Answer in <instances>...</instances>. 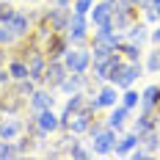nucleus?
Returning a JSON list of instances; mask_svg holds the SVG:
<instances>
[{
	"mask_svg": "<svg viewBox=\"0 0 160 160\" xmlns=\"http://www.w3.org/2000/svg\"><path fill=\"white\" fill-rule=\"evenodd\" d=\"M69 47H72V44H69L66 33H50L47 39H44V55H47L50 61H52V58H64V52Z\"/></svg>",
	"mask_w": 160,
	"mask_h": 160,
	"instance_id": "8",
	"label": "nucleus"
},
{
	"mask_svg": "<svg viewBox=\"0 0 160 160\" xmlns=\"http://www.w3.org/2000/svg\"><path fill=\"white\" fill-rule=\"evenodd\" d=\"M124 39H127V42H135V44H141V47H144L146 42H149V28H146V22H144V19H135L127 31H124Z\"/></svg>",
	"mask_w": 160,
	"mask_h": 160,
	"instance_id": "15",
	"label": "nucleus"
},
{
	"mask_svg": "<svg viewBox=\"0 0 160 160\" xmlns=\"http://www.w3.org/2000/svg\"><path fill=\"white\" fill-rule=\"evenodd\" d=\"M17 42H19V36L14 33V28H11L8 22H0V44L11 50V47L17 44Z\"/></svg>",
	"mask_w": 160,
	"mask_h": 160,
	"instance_id": "22",
	"label": "nucleus"
},
{
	"mask_svg": "<svg viewBox=\"0 0 160 160\" xmlns=\"http://www.w3.org/2000/svg\"><path fill=\"white\" fill-rule=\"evenodd\" d=\"M158 3H160V0H158Z\"/></svg>",
	"mask_w": 160,
	"mask_h": 160,
	"instance_id": "34",
	"label": "nucleus"
},
{
	"mask_svg": "<svg viewBox=\"0 0 160 160\" xmlns=\"http://www.w3.org/2000/svg\"><path fill=\"white\" fill-rule=\"evenodd\" d=\"M116 138H119V132L105 124L102 130L91 132V152H94V155H113V149H116Z\"/></svg>",
	"mask_w": 160,
	"mask_h": 160,
	"instance_id": "2",
	"label": "nucleus"
},
{
	"mask_svg": "<svg viewBox=\"0 0 160 160\" xmlns=\"http://www.w3.org/2000/svg\"><path fill=\"white\" fill-rule=\"evenodd\" d=\"M141 17H144V22H152V25H158L160 22V3L158 0H149L141 6Z\"/></svg>",
	"mask_w": 160,
	"mask_h": 160,
	"instance_id": "21",
	"label": "nucleus"
},
{
	"mask_svg": "<svg viewBox=\"0 0 160 160\" xmlns=\"http://www.w3.org/2000/svg\"><path fill=\"white\" fill-rule=\"evenodd\" d=\"M130 108H124L122 102H116L111 108V113H108V119H105V124L111 130H116V132H124V127H127V119H130Z\"/></svg>",
	"mask_w": 160,
	"mask_h": 160,
	"instance_id": "11",
	"label": "nucleus"
},
{
	"mask_svg": "<svg viewBox=\"0 0 160 160\" xmlns=\"http://www.w3.org/2000/svg\"><path fill=\"white\" fill-rule=\"evenodd\" d=\"M119 52L124 55V61H141V55H144V47L141 44H135V42H122V47H119Z\"/></svg>",
	"mask_w": 160,
	"mask_h": 160,
	"instance_id": "20",
	"label": "nucleus"
},
{
	"mask_svg": "<svg viewBox=\"0 0 160 160\" xmlns=\"http://www.w3.org/2000/svg\"><path fill=\"white\" fill-rule=\"evenodd\" d=\"M14 11H17V8H14V3H11V0H0V22H8Z\"/></svg>",
	"mask_w": 160,
	"mask_h": 160,
	"instance_id": "26",
	"label": "nucleus"
},
{
	"mask_svg": "<svg viewBox=\"0 0 160 160\" xmlns=\"http://www.w3.org/2000/svg\"><path fill=\"white\" fill-rule=\"evenodd\" d=\"M130 158H132V160H144V158H149V152H146L144 146L138 144L135 149H132V152H130Z\"/></svg>",
	"mask_w": 160,
	"mask_h": 160,
	"instance_id": "28",
	"label": "nucleus"
},
{
	"mask_svg": "<svg viewBox=\"0 0 160 160\" xmlns=\"http://www.w3.org/2000/svg\"><path fill=\"white\" fill-rule=\"evenodd\" d=\"M160 105V83H152V86H146L144 91H141V111L144 113H155Z\"/></svg>",
	"mask_w": 160,
	"mask_h": 160,
	"instance_id": "14",
	"label": "nucleus"
},
{
	"mask_svg": "<svg viewBox=\"0 0 160 160\" xmlns=\"http://www.w3.org/2000/svg\"><path fill=\"white\" fill-rule=\"evenodd\" d=\"M22 132H25V122H22V116H3V119H0V138H6V141H17Z\"/></svg>",
	"mask_w": 160,
	"mask_h": 160,
	"instance_id": "10",
	"label": "nucleus"
},
{
	"mask_svg": "<svg viewBox=\"0 0 160 160\" xmlns=\"http://www.w3.org/2000/svg\"><path fill=\"white\" fill-rule=\"evenodd\" d=\"M6 69H8L11 80H25V78H31V75H28V61L17 58V55H8V61H6Z\"/></svg>",
	"mask_w": 160,
	"mask_h": 160,
	"instance_id": "17",
	"label": "nucleus"
},
{
	"mask_svg": "<svg viewBox=\"0 0 160 160\" xmlns=\"http://www.w3.org/2000/svg\"><path fill=\"white\" fill-rule=\"evenodd\" d=\"M88 25H91V22H88V14H78V11H72L69 25H66V39H69L72 47H86V44L91 42Z\"/></svg>",
	"mask_w": 160,
	"mask_h": 160,
	"instance_id": "1",
	"label": "nucleus"
},
{
	"mask_svg": "<svg viewBox=\"0 0 160 160\" xmlns=\"http://www.w3.org/2000/svg\"><path fill=\"white\" fill-rule=\"evenodd\" d=\"M19 152H17V144L14 141H6V138H0V160L3 158H17Z\"/></svg>",
	"mask_w": 160,
	"mask_h": 160,
	"instance_id": "25",
	"label": "nucleus"
},
{
	"mask_svg": "<svg viewBox=\"0 0 160 160\" xmlns=\"http://www.w3.org/2000/svg\"><path fill=\"white\" fill-rule=\"evenodd\" d=\"M119 99H122V94H119V88H116L113 83L102 86V88H99L97 94H91V97H88V102L94 105V111H105V108L111 111V108L116 105V102H119Z\"/></svg>",
	"mask_w": 160,
	"mask_h": 160,
	"instance_id": "4",
	"label": "nucleus"
},
{
	"mask_svg": "<svg viewBox=\"0 0 160 160\" xmlns=\"http://www.w3.org/2000/svg\"><path fill=\"white\" fill-rule=\"evenodd\" d=\"M130 3H132V6H138V8H141V6H144V3H149V0H130Z\"/></svg>",
	"mask_w": 160,
	"mask_h": 160,
	"instance_id": "32",
	"label": "nucleus"
},
{
	"mask_svg": "<svg viewBox=\"0 0 160 160\" xmlns=\"http://www.w3.org/2000/svg\"><path fill=\"white\" fill-rule=\"evenodd\" d=\"M8 25L14 28V33L22 39V36H28V33L33 31V17L31 11H22V8H17L14 14H11V19H8Z\"/></svg>",
	"mask_w": 160,
	"mask_h": 160,
	"instance_id": "12",
	"label": "nucleus"
},
{
	"mask_svg": "<svg viewBox=\"0 0 160 160\" xmlns=\"http://www.w3.org/2000/svg\"><path fill=\"white\" fill-rule=\"evenodd\" d=\"M69 75V69H66L64 58H52L47 64V72H44V78H42V86H47V88H58L61 83H64V78Z\"/></svg>",
	"mask_w": 160,
	"mask_h": 160,
	"instance_id": "6",
	"label": "nucleus"
},
{
	"mask_svg": "<svg viewBox=\"0 0 160 160\" xmlns=\"http://www.w3.org/2000/svg\"><path fill=\"white\" fill-rule=\"evenodd\" d=\"M122 105L130 108V111H135V108L141 105V91H135V88H124V94H122Z\"/></svg>",
	"mask_w": 160,
	"mask_h": 160,
	"instance_id": "23",
	"label": "nucleus"
},
{
	"mask_svg": "<svg viewBox=\"0 0 160 160\" xmlns=\"http://www.w3.org/2000/svg\"><path fill=\"white\" fill-rule=\"evenodd\" d=\"M138 138H141V146H144L149 155H158L160 152V127H152L149 132L138 135Z\"/></svg>",
	"mask_w": 160,
	"mask_h": 160,
	"instance_id": "18",
	"label": "nucleus"
},
{
	"mask_svg": "<svg viewBox=\"0 0 160 160\" xmlns=\"http://www.w3.org/2000/svg\"><path fill=\"white\" fill-rule=\"evenodd\" d=\"M8 83H11V75H8V69H6V66H0V88H3V86H8Z\"/></svg>",
	"mask_w": 160,
	"mask_h": 160,
	"instance_id": "30",
	"label": "nucleus"
},
{
	"mask_svg": "<svg viewBox=\"0 0 160 160\" xmlns=\"http://www.w3.org/2000/svg\"><path fill=\"white\" fill-rule=\"evenodd\" d=\"M108 3H116V0H108Z\"/></svg>",
	"mask_w": 160,
	"mask_h": 160,
	"instance_id": "33",
	"label": "nucleus"
},
{
	"mask_svg": "<svg viewBox=\"0 0 160 160\" xmlns=\"http://www.w3.org/2000/svg\"><path fill=\"white\" fill-rule=\"evenodd\" d=\"M144 69L149 72V75H158L160 72V47H155L152 52H146V64Z\"/></svg>",
	"mask_w": 160,
	"mask_h": 160,
	"instance_id": "24",
	"label": "nucleus"
},
{
	"mask_svg": "<svg viewBox=\"0 0 160 160\" xmlns=\"http://www.w3.org/2000/svg\"><path fill=\"white\" fill-rule=\"evenodd\" d=\"M52 105H55V97H52V88H47V86H39V88L28 97V113L47 111Z\"/></svg>",
	"mask_w": 160,
	"mask_h": 160,
	"instance_id": "7",
	"label": "nucleus"
},
{
	"mask_svg": "<svg viewBox=\"0 0 160 160\" xmlns=\"http://www.w3.org/2000/svg\"><path fill=\"white\" fill-rule=\"evenodd\" d=\"M152 127H158L155 124V113H138V119H132V132H138V135H144V132H149Z\"/></svg>",
	"mask_w": 160,
	"mask_h": 160,
	"instance_id": "19",
	"label": "nucleus"
},
{
	"mask_svg": "<svg viewBox=\"0 0 160 160\" xmlns=\"http://www.w3.org/2000/svg\"><path fill=\"white\" fill-rule=\"evenodd\" d=\"M141 144V138H138V132H124V135H119L116 138V149H113V155H130L135 146Z\"/></svg>",
	"mask_w": 160,
	"mask_h": 160,
	"instance_id": "16",
	"label": "nucleus"
},
{
	"mask_svg": "<svg viewBox=\"0 0 160 160\" xmlns=\"http://www.w3.org/2000/svg\"><path fill=\"white\" fill-rule=\"evenodd\" d=\"M91 6H94V0H72V11H78V14H88Z\"/></svg>",
	"mask_w": 160,
	"mask_h": 160,
	"instance_id": "27",
	"label": "nucleus"
},
{
	"mask_svg": "<svg viewBox=\"0 0 160 160\" xmlns=\"http://www.w3.org/2000/svg\"><path fill=\"white\" fill-rule=\"evenodd\" d=\"M111 19H113V3L102 0V3H94V6H91V11H88V22H91V28L113 25Z\"/></svg>",
	"mask_w": 160,
	"mask_h": 160,
	"instance_id": "9",
	"label": "nucleus"
},
{
	"mask_svg": "<svg viewBox=\"0 0 160 160\" xmlns=\"http://www.w3.org/2000/svg\"><path fill=\"white\" fill-rule=\"evenodd\" d=\"M64 64L69 72H88L91 69V50L88 47H69L64 52Z\"/></svg>",
	"mask_w": 160,
	"mask_h": 160,
	"instance_id": "3",
	"label": "nucleus"
},
{
	"mask_svg": "<svg viewBox=\"0 0 160 160\" xmlns=\"http://www.w3.org/2000/svg\"><path fill=\"white\" fill-rule=\"evenodd\" d=\"M149 42H152L155 47H160V22H158V28H155V31H149Z\"/></svg>",
	"mask_w": 160,
	"mask_h": 160,
	"instance_id": "29",
	"label": "nucleus"
},
{
	"mask_svg": "<svg viewBox=\"0 0 160 160\" xmlns=\"http://www.w3.org/2000/svg\"><path fill=\"white\" fill-rule=\"evenodd\" d=\"M144 72H146V69H144V64H141V61H127V64L122 66V72H119V78H116V83H113V86H116L119 91L132 88V83L141 78Z\"/></svg>",
	"mask_w": 160,
	"mask_h": 160,
	"instance_id": "5",
	"label": "nucleus"
},
{
	"mask_svg": "<svg viewBox=\"0 0 160 160\" xmlns=\"http://www.w3.org/2000/svg\"><path fill=\"white\" fill-rule=\"evenodd\" d=\"M33 116H36L39 127L44 130V132H50V135L61 132V116L52 111V108H47V111H39V113H33Z\"/></svg>",
	"mask_w": 160,
	"mask_h": 160,
	"instance_id": "13",
	"label": "nucleus"
},
{
	"mask_svg": "<svg viewBox=\"0 0 160 160\" xmlns=\"http://www.w3.org/2000/svg\"><path fill=\"white\" fill-rule=\"evenodd\" d=\"M50 3H52V6H61V8H69V6H72V0H50Z\"/></svg>",
	"mask_w": 160,
	"mask_h": 160,
	"instance_id": "31",
	"label": "nucleus"
}]
</instances>
